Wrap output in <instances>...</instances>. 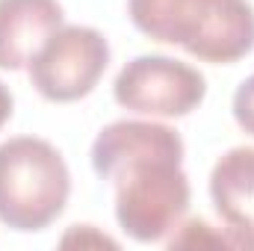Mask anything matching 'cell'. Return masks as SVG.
<instances>
[{"mask_svg":"<svg viewBox=\"0 0 254 251\" xmlns=\"http://www.w3.org/2000/svg\"><path fill=\"white\" fill-rule=\"evenodd\" d=\"M133 27L190 57L231 65L254 51V6L249 0H127Z\"/></svg>","mask_w":254,"mask_h":251,"instance_id":"obj_2","label":"cell"},{"mask_svg":"<svg viewBox=\"0 0 254 251\" xmlns=\"http://www.w3.org/2000/svg\"><path fill=\"white\" fill-rule=\"evenodd\" d=\"M71 198V172L63 154L39 136L0 142V222L33 234L51 228Z\"/></svg>","mask_w":254,"mask_h":251,"instance_id":"obj_3","label":"cell"},{"mask_svg":"<svg viewBox=\"0 0 254 251\" xmlns=\"http://www.w3.org/2000/svg\"><path fill=\"white\" fill-rule=\"evenodd\" d=\"M234 119L243 133L254 136V74L243 80L240 89L234 92Z\"/></svg>","mask_w":254,"mask_h":251,"instance_id":"obj_9","label":"cell"},{"mask_svg":"<svg viewBox=\"0 0 254 251\" xmlns=\"http://www.w3.org/2000/svg\"><path fill=\"white\" fill-rule=\"evenodd\" d=\"M63 24L65 12L57 0H0V71L27 68Z\"/></svg>","mask_w":254,"mask_h":251,"instance_id":"obj_7","label":"cell"},{"mask_svg":"<svg viewBox=\"0 0 254 251\" xmlns=\"http://www.w3.org/2000/svg\"><path fill=\"white\" fill-rule=\"evenodd\" d=\"M12 110H15V98H12V92H9V86L0 80V130L3 125L12 119Z\"/></svg>","mask_w":254,"mask_h":251,"instance_id":"obj_11","label":"cell"},{"mask_svg":"<svg viewBox=\"0 0 254 251\" xmlns=\"http://www.w3.org/2000/svg\"><path fill=\"white\" fill-rule=\"evenodd\" d=\"M210 198L219 219L237 240V249H254V148H231L210 172Z\"/></svg>","mask_w":254,"mask_h":251,"instance_id":"obj_6","label":"cell"},{"mask_svg":"<svg viewBox=\"0 0 254 251\" xmlns=\"http://www.w3.org/2000/svg\"><path fill=\"white\" fill-rule=\"evenodd\" d=\"M181 234L169 240V249H190V246H234L237 249V240L234 234H213V228L204 222V219H192L187 225H178Z\"/></svg>","mask_w":254,"mask_h":251,"instance_id":"obj_8","label":"cell"},{"mask_svg":"<svg viewBox=\"0 0 254 251\" xmlns=\"http://www.w3.org/2000/svg\"><path fill=\"white\" fill-rule=\"evenodd\" d=\"M119 107L139 116L181 119L207 98V80L198 68L163 54H142L119 71L113 83Z\"/></svg>","mask_w":254,"mask_h":251,"instance_id":"obj_5","label":"cell"},{"mask_svg":"<svg viewBox=\"0 0 254 251\" xmlns=\"http://www.w3.org/2000/svg\"><path fill=\"white\" fill-rule=\"evenodd\" d=\"M71 240H77L80 246H86V243H95V246H110V249H116V246H119L116 240H110V237H104V234H95V228H92V225H74V228H71V234L63 240V246H68Z\"/></svg>","mask_w":254,"mask_h":251,"instance_id":"obj_10","label":"cell"},{"mask_svg":"<svg viewBox=\"0 0 254 251\" xmlns=\"http://www.w3.org/2000/svg\"><path fill=\"white\" fill-rule=\"evenodd\" d=\"M92 169L116 184V222L136 243L166 240L190 210L184 139L160 122L122 119L92 142Z\"/></svg>","mask_w":254,"mask_h":251,"instance_id":"obj_1","label":"cell"},{"mask_svg":"<svg viewBox=\"0 0 254 251\" xmlns=\"http://www.w3.org/2000/svg\"><path fill=\"white\" fill-rule=\"evenodd\" d=\"M110 65V42L101 30L63 24L27 65L33 89L51 104H71L101 83Z\"/></svg>","mask_w":254,"mask_h":251,"instance_id":"obj_4","label":"cell"}]
</instances>
